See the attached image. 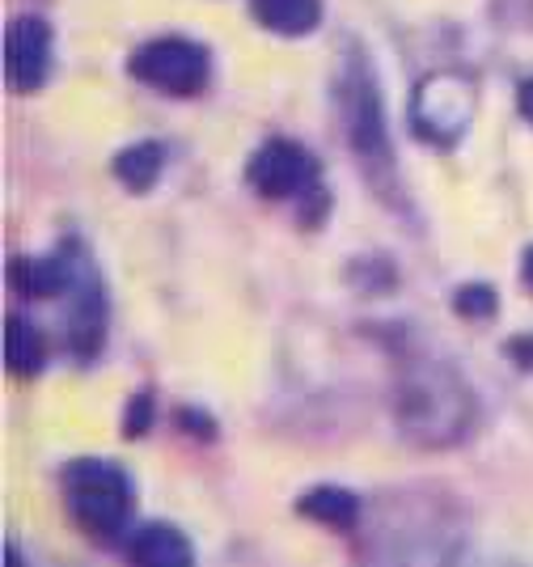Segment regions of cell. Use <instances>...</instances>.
Listing matches in <instances>:
<instances>
[{"label":"cell","instance_id":"cell-1","mask_svg":"<svg viewBox=\"0 0 533 567\" xmlns=\"http://www.w3.org/2000/svg\"><path fill=\"white\" fill-rule=\"evenodd\" d=\"M64 487H69V508L90 534L106 538L119 534L123 520L132 513V487L119 466L106 462H72L64 471Z\"/></svg>","mask_w":533,"mask_h":567},{"label":"cell","instance_id":"cell-2","mask_svg":"<svg viewBox=\"0 0 533 567\" xmlns=\"http://www.w3.org/2000/svg\"><path fill=\"white\" fill-rule=\"evenodd\" d=\"M132 76L165 94H199L208 85V51L186 39H157L132 55Z\"/></svg>","mask_w":533,"mask_h":567},{"label":"cell","instance_id":"cell-3","mask_svg":"<svg viewBox=\"0 0 533 567\" xmlns=\"http://www.w3.org/2000/svg\"><path fill=\"white\" fill-rule=\"evenodd\" d=\"M411 115H416V132H423L428 141L453 144L474 115V85L458 72H437L416 90Z\"/></svg>","mask_w":533,"mask_h":567},{"label":"cell","instance_id":"cell-4","mask_svg":"<svg viewBox=\"0 0 533 567\" xmlns=\"http://www.w3.org/2000/svg\"><path fill=\"white\" fill-rule=\"evenodd\" d=\"M250 187L263 195V199H293L301 190L314 187L318 178V162L305 153L301 144L293 141H267L255 153V162L246 169Z\"/></svg>","mask_w":533,"mask_h":567},{"label":"cell","instance_id":"cell-5","mask_svg":"<svg viewBox=\"0 0 533 567\" xmlns=\"http://www.w3.org/2000/svg\"><path fill=\"white\" fill-rule=\"evenodd\" d=\"M4 60H9V81L34 94L47 81V64H51V30L39 18H18L9 25V43H4Z\"/></svg>","mask_w":533,"mask_h":567},{"label":"cell","instance_id":"cell-6","mask_svg":"<svg viewBox=\"0 0 533 567\" xmlns=\"http://www.w3.org/2000/svg\"><path fill=\"white\" fill-rule=\"evenodd\" d=\"M102 339H106V301L102 288L90 284L85 292H76V306L69 313V343L81 360H93L102 352Z\"/></svg>","mask_w":533,"mask_h":567},{"label":"cell","instance_id":"cell-7","mask_svg":"<svg viewBox=\"0 0 533 567\" xmlns=\"http://www.w3.org/2000/svg\"><path fill=\"white\" fill-rule=\"evenodd\" d=\"M127 555L136 559V564H148V567H183L195 559V550L186 543L178 529H170V525H144L132 546H127Z\"/></svg>","mask_w":533,"mask_h":567},{"label":"cell","instance_id":"cell-8","mask_svg":"<svg viewBox=\"0 0 533 567\" xmlns=\"http://www.w3.org/2000/svg\"><path fill=\"white\" fill-rule=\"evenodd\" d=\"M255 18L276 34H309L322 18V0H255Z\"/></svg>","mask_w":533,"mask_h":567},{"label":"cell","instance_id":"cell-9","mask_svg":"<svg viewBox=\"0 0 533 567\" xmlns=\"http://www.w3.org/2000/svg\"><path fill=\"white\" fill-rule=\"evenodd\" d=\"M9 284L22 297H55L69 288V267L55 259H18L9 267Z\"/></svg>","mask_w":533,"mask_h":567},{"label":"cell","instance_id":"cell-10","mask_svg":"<svg viewBox=\"0 0 533 567\" xmlns=\"http://www.w3.org/2000/svg\"><path fill=\"white\" fill-rule=\"evenodd\" d=\"M162 162H165V148L153 141L144 144H132V148H123L115 157V174L123 187L132 190H148L157 183V174H162Z\"/></svg>","mask_w":533,"mask_h":567},{"label":"cell","instance_id":"cell-11","mask_svg":"<svg viewBox=\"0 0 533 567\" xmlns=\"http://www.w3.org/2000/svg\"><path fill=\"white\" fill-rule=\"evenodd\" d=\"M301 517L309 520H322V525H351L356 520V513H360V504H356V496L351 492H344V487H314V492H305L301 496Z\"/></svg>","mask_w":533,"mask_h":567},{"label":"cell","instance_id":"cell-12","mask_svg":"<svg viewBox=\"0 0 533 567\" xmlns=\"http://www.w3.org/2000/svg\"><path fill=\"white\" fill-rule=\"evenodd\" d=\"M4 360H9V369L18 378L39 373V364H43V334L34 331L30 322H22V318H9V327H4Z\"/></svg>","mask_w":533,"mask_h":567},{"label":"cell","instance_id":"cell-13","mask_svg":"<svg viewBox=\"0 0 533 567\" xmlns=\"http://www.w3.org/2000/svg\"><path fill=\"white\" fill-rule=\"evenodd\" d=\"M348 136L356 148H365V153H377V144H381V118H377V97L372 90H356L351 94V115H348Z\"/></svg>","mask_w":533,"mask_h":567},{"label":"cell","instance_id":"cell-14","mask_svg":"<svg viewBox=\"0 0 533 567\" xmlns=\"http://www.w3.org/2000/svg\"><path fill=\"white\" fill-rule=\"evenodd\" d=\"M453 306H458V313H465V318H488V313H495V292L483 288V284H470V288H462V292L453 297Z\"/></svg>","mask_w":533,"mask_h":567},{"label":"cell","instance_id":"cell-15","mask_svg":"<svg viewBox=\"0 0 533 567\" xmlns=\"http://www.w3.org/2000/svg\"><path fill=\"white\" fill-rule=\"evenodd\" d=\"M153 424V402L148 399H136L132 402V411H127V436H140V432H144V427Z\"/></svg>","mask_w":533,"mask_h":567},{"label":"cell","instance_id":"cell-16","mask_svg":"<svg viewBox=\"0 0 533 567\" xmlns=\"http://www.w3.org/2000/svg\"><path fill=\"white\" fill-rule=\"evenodd\" d=\"M521 115L533 123V81H525V85H521Z\"/></svg>","mask_w":533,"mask_h":567},{"label":"cell","instance_id":"cell-17","mask_svg":"<svg viewBox=\"0 0 533 567\" xmlns=\"http://www.w3.org/2000/svg\"><path fill=\"white\" fill-rule=\"evenodd\" d=\"M525 284H530V288H533V250H530V255H525Z\"/></svg>","mask_w":533,"mask_h":567}]
</instances>
